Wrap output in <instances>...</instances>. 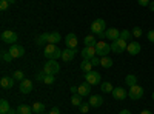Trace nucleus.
<instances>
[{
	"label": "nucleus",
	"mask_w": 154,
	"mask_h": 114,
	"mask_svg": "<svg viewBox=\"0 0 154 114\" xmlns=\"http://www.w3.org/2000/svg\"><path fill=\"white\" fill-rule=\"evenodd\" d=\"M9 53H11V56L14 59H17V57H22L25 54V48L20 46V45H11L9 46Z\"/></svg>",
	"instance_id": "obj_10"
},
{
	"label": "nucleus",
	"mask_w": 154,
	"mask_h": 114,
	"mask_svg": "<svg viewBox=\"0 0 154 114\" xmlns=\"http://www.w3.org/2000/svg\"><path fill=\"white\" fill-rule=\"evenodd\" d=\"M89 62L93 63V66H97V65H100V59H99V57H96V56H94L91 60H89Z\"/></svg>",
	"instance_id": "obj_41"
},
{
	"label": "nucleus",
	"mask_w": 154,
	"mask_h": 114,
	"mask_svg": "<svg viewBox=\"0 0 154 114\" xmlns=\"http://www.w3.org/2000/svg\"><path fill=\"white\" fill-rule=\"evenodd\" d=\"M125 83L128 85V86H134V85H137V77H136V75L134 74H128L126 75V77H125Z\"/></svg>",
	"instance_id": "obj_24"
},
{
	"label": "nucleus",
	"mask_w": 154,
	"mask_h": 114,
	"mask_svg": "<svg viewBox=\"0 0 154 114\" xmlns=\"http://www.w3.org/2000/svg\"><path fill=\"white\" fill-rule=\"evenodd\" d=\"M48 114H60V109H59L57 106H54V108H51V109H49Z\"/></svg>",
	"instance_id": "obj_42"
},
{
	"label": "nucleus",
	"mask_w": 154,
	"mask_h": 114,
	"mask_svg": "<svg viewBox=\"0 0 154 114\" xmlns=\"http://www.w3.org/2000/svg\"><path fill=\"white\" fill-rule=\"evenodd\" d=\"M65 45H66V48H72V49L77 48V35L74 32H69L65 37Z\"/></svg>",
	"instance_id": "obj_11"
},
{
	"label": "nucleus",
	"mask_w": 154,
	"mask_h": 114,
	"mask_svg": "<svg viewBox=\"0 0 154 114\" xmlns=\"http://www.w3.org/2000/svg\"><path fill=\"white\" fill-rule=\"evenodd\" d=\"M111 94H112V97H114L116 100H125V99L128 97V93L123 90V88H120V86H119V88H114Z\"/></svg>",
	"instance_id": "obj_12"
},
{
	"label": "nucleus",
	"mask_w": 154,
	"mask_h": 114,
	"mask_svg": "<svg viewBox=\"0 0 154 114\" xmlns=\"http://www.w3.org/2000/svg\"><path fill=\"white\" fill-rule=\"evenodd\" d=\"M42 114H45V112H42Z\"/></svg>",
	"instance_id": "obj_51"
},
{
	"label": "nucleus",
	"mask_w": 154,
	"mask_h": 114,
	"mask_svg": "<svg viewBox=\"0 0 154 114\" xmlns=\"http://www.w3.org/2000/svg\"><path fill=\"white\" fill-rule=\"evenodd\" d=\"M2 59H3V62H11V60L14 59V57L11 56V53H6V51H3V53H2Z\"/></svg>",
	"instance_id": "obj_35"
},
{
	"label": "nucleus",
	"mask_w": 154,
	"mask_h": 114,
	"mask_svg": "<svg viewBox=\"0 0 154 114\" xmlns=\"http://www.w3.org/2000/svg\"><path fill=\"white\" fill-rule=\"evenodd\" d=\"M137 3H139L140 6H149L151 0H137Z\"/></svg>",
	"instance_id": "obj_40"
},
{
	"label": "nucleus",
	"mask_w": 154,
	"mask_h": 114,
	"mask_svg": "<svg viewBox=\"0 0 154 114\" xmlns=\"http://www.w3.org/2000/svg\"><path fill=\"white\" fill-rule=\"evenodd\" d=\"M6 114H17V109H9V112H6Z\"/></svg>",
	"instance_id": "obj_46"
},
{
	"label": "nucleus",
	"mask_w": 154,
	"mask_h": 114,
	"mask_svg": "<svg viewBox=\"0 0 154 114\" xmlns=\"http://www.w3.org/2000/svg\"><path fill=\"white\" fill-rule=\"evenodd\" d=\"M14 82H16L14 77H6V75H3L2 80H0V85H2L3 90H8V88H12V86H14Z\"/></svg>",
	"instance_id": "obj_18"
},
{
	"label": "nucleus",
	"mask_w": 154,
	"mask_h": 114,
	"mask_svg": "<svg viewBox=\"0 0 154 114\" xmlns=\"http://www.w3.org/2000/svg\"><path fill=\"white\" fill-rule=\"evenodd\" d=\"M131 37H133V32H131V31H128V29H122V31H120V39H123V40L128 42Z\"/></svg>",
	"instance_id": "obj_30"
},
{
	"label": "nucleus",
	"mask_w": 154,
	"mask_h": 114,
	"mask_svg": "<svg viewBox=\"0 0 154 114\" xmlns=\"http://www.w3.org/2000/svg\"><path fill=\"white\" fill-rule=\"evenodd\" d=\"M46 85H53L54 82H56V75H51V74H46V77H45V80H43Z\"/></svg>",
	"instance_id": "obj_33"
},
{
	"label": "nucleus",
	"mask_w": 154,
	"mask_h": 114,
	"mask_svg": "<svg viewBox=\"0 0 154 114\" xmlns=\"http://www.w3.org/2000/svg\"><path fill=\"white\" fill-rule=\"evenodd\" d=\"M149 9L154 12V2H151V3H149Z\"/></svg>",
	"instance_id": "obj_47"
},
{
	"label": "nucleus",
	"mask_w": 154,
	"mask_h": 114,
	"mask_svg": "<svg viewBox=\"0 0 154 114\" xmlns=\"http://www.w3.org/2000/svg\"><path fill=\"white\" fill-rule=\"evenodd\" d=\"M106 31V23L103 19H96L93 23H91V32H94L96 35L100 34V32H103Z\"/></svg>",
	"instance_id": "obj_4"
},
{
	"label": "nucleus",
	"mask_w": 154,
	"mask_h": 114,
	"mask_svg": "<svg viewBox=\"0 0 154 114\" xmlns=\"http://www.w3.org/2000/svg\"><path fill=\"white\" fill-rule=\"evenodd\" d=\"M109 51H111V45H108L105 40H99V42L96 43V54H97V56L105 57V56L109 54Z\"/></svg>",
	"instance_id": "obj_2"
},
{
	"label": "nucleus",
	"mask_w": 154,
	"mask_h": 114,
	"mask_svg": "<svg viewBox=\"0 0 154 114\" xmlns=\"http://www.w3.org/2000/svg\"><path fill=\"white\" fill-rule=\"evenodd\" d=\"M71 103L74 106H80L82 105V96L80 94H72L71 96Z\"/></svg>",
	"instance_id": "obj_29"
},
{
	"label": "nucleus",
	"mask_w": 154,
	"mask_h": 114,
	"mask_svg": "<svg viewBox=\"0 0 154 114\" xmlns=\"http://www.w3.org/2000/svg\"><path fill=\"white\" fill-rule=\"evenodd\" d=\"M152 85H154V82H152Z\"/></svg>",
	"instance_id": "obj_52"
},
{
	"label": "nucleus",
	"mask_w": 154,
	"mask_h": 114,
	"mask_svg": "<svg viewBox=\"0 0 154 114\" xmlns=\"http://www.w3.org/2000/svg\"><path fill=\"white\" fill-rule=\"evenodd\" d=\"M8 8H9V2H8V0H0V9L6 11Z\"/></svg>",
	"instance_id": "obj_36"
},
{
	"label": "nucleus",
	"mask_w": 154,
	"mask_h": 114,
	"mask_svg": "<svg viewBox=\"0 0 154 114\" xmlns=\"http://www.w3.org/2000/svg\"><path fill=\"white\" fill-rule=\"evenodd\" d=\"M75 53H77V49H72V48H66V49H63V51H62V59L65 60V62H71V60L74 59Z\"/></svg>",
	"instance_id": "obj_16"
},
{
	"label": "nucleus",
	"mask_w": 154,
	"mask_h": 114,
	"mask_svg": "<svg viewBox=\"0 0 154 114\" xmlns=\"http://www.w3.org/2000/svg\"><path fill=\"white\" fill-rule=\"evenodd\" d=\"M8 2H9V5H12V3H16L17 0H8Z\"/></svg>",
	"instance_id": "obj_49"
},
{
	"label": "nucleus",
	"mask_w": 154,
	"mask_h": 114,
	"mask_svg": "<svg viewBox=\"0 0 154 114\" xmlns=\"http://www.w3.org/2000/svg\"><path fill=\"white\" fill-rule=\"evenodd\" d=\"M20 93L22 94H29L31 91H32V80H29V79H23L22 82H20Z\"/></svg>",
	"instance_id": "obj_8"
},
{
	"label": "nucleus",
	"mask_w": 154,
	"mask_h": 114,
	"mask_svg": "<svg viewBox=\"0 0 154 114\" xmlns=\"http://www.w3.org/2000/svg\"><path fill=\"white\" fill-rule=\"evenodd\" d=\"M35 43H37L38 46L46 45V43H48V42H46V32H45V34H42V35H38L37 39H35Z\"/></svg>",
	"instance_id": "obj_31"
},
{
	"label": "nucleus",
	"mask_w": 154,
	"mask_h": 114,
	"mask_svg": "<svg viewBox=\"0 0 154 114\" xmlns=\"http://www.w3.org/2000/svg\"><path fill=\"white\" fill-rule=\"evenodd\" d=\"M45 109H46V106H45V103H42V102H35V103L32 105V112H34V114H42V112H45Z\"/></svg>",
	"instance_id": "obj_21"
},
{
	"label": "nucleus",
	"mask_w": 154,
	"mask_h": 114,
	"mask_svg": "<svg viewBox=\"0 0 154 114\" xmlns=\"http://www.w3.org/2000/svg\"><path fill=\"white\" fill-rule=\"evenodd\" d=\"M17 39H19V35H17V32H14V31H3V32H2V42H3V43L14 45V43L17 42Z\"/></svg>",
	"instance_id": "obj_6"
},
{
	"label": "nucleus",
	"mask_w": 154,
	"mask_h": 114,
	"mask_svg": "<svg viewBox=\"0 0 154 114\" xmlns=\"http://www.w3.org/2000/svg\"><path fill=\"white\" fill-rule=\"evenodd\" d=\"M119 37H120V31H119V29H116V28L106 29V39H108V40L114 42V40H117Z\"/></svg>",
	"instance_id": "obj_19"
},
{
	"label": "nucleus",
	"mask_w": 154,
	"mask_h": 114,
	"mask_svg": "<svg viewBox=\"0 0 154 114\" xmlns=\"http://www.w3.org/2000/svg\"><path fill=\"white\" fill-rule=\"evenodd\" d=\"M100 65L103 66V68H111L112 66V59L105 56V57H100Z\"/></svg>",
	"instance_id": "obj_27"
},
{
	"label": "nucleus",
	"mask_w": 154,
	"mask_h": 114,
	"mask_svg": "<svg viewBox=\"0 0 154 114\" xmlns=\"http://www.w3.org/2000/svg\"><path fill=\"white\" fill-rule=\"evenodd\" d=\"M71 93H72V94H79V86L71 85Z\"/></svg>",
	"instance_id": "obj_43"
},
{
	"label": "nucleus",
	"mask_w": 154,
	"mask_h": 114,
	"mask_svg": "<svg viewBox=\"0 0 154 114\" xmlns=\"http://www.w3.org/2000/svg\"><path fill=\"white\" fill-rule=\"evenodd\" d=\"M89 106H91L89 103H85V102H82V105L79 106V111H80L82 114H85V112H88V111H89Z\"/></svg>",
	"instance_id": "obj_34"
},
{
	"label": "nucleus",
	"mask_w": 154,
	"mask_h": 114,
	"mask_svg": "<svg viewBox=\"0 0 154 114\" xmlns=\"http://www.w3.org/2000/svg\"><path fill=\"white\" fill-rule=\"evenodd\" d=\"M80 68L83 69V72H89V71H93V63L89 60H82Z\"/></svg>",
	"instance_id": "obj_28"
},
{
	"label": "nucleus",
	"mask_w": 154,
	"mask_h": 114,
	"mask_svg": "<svg viewBox=\"0 0 154 114\" xmlns=\"http://www.w3.org/2000/svg\"><path fill=\"white\" fill-rule=\"evenodd\" d=\"M96 35L94 34H88L85 39H83V45H86V46H96Z\"/></svg>",
	"instance_id": "obj_23"
},
{
	"label": "nucleus",
	"mask_w": 154,
	"mask_h": 114,
	"mask_svg": "<svg viewBox=\"0 0 154 114\" xmlns=\"http://www.w3.org/2000/svg\"><path fill=\"white\" fill-rule=\"evenodd\" d=\"M119 114H131V111H130V109H122Z\"/></svg>",
	"instance_id": "obj_45"
},
{
	"label": "nucleus",
	"mask_w": 154,
	"mask_h": 114,
	"mask_svg": "<svg viewBox=\"0 0 154 114\" xmlns=\"http://www.w3.org/2000/svg\"><path fill=\"white\" fill-rule=\"evenodd\" d=\"M140 49H142V48H140V43H139V42H130V43H128L126 51L130 53L131 56H136V54L140 53Z\"/></svg>",
	"instance_id": "obj_17"
},
{
	"label": "nucleus",
	"mask_w": 154,
	"mask_h": 114,
	"mask_svg": "<svg viewBox=\"0 0 154 114\" xmlns=\"http://www.w3.org/2000/svg\"><path fill=\"white\" fill-rule=\"evenodd\" d=\"M128 43H130V42H126V40H123V39H120V37H119L117 40H114L111 43V51L116 53V54H122L123 51H126Z\"/></svg>",
	"instance_id": "obj_1"
},
{
	"label": "nucleus",
	"mask_w": 154,
	"mask_h": 114,
	"mask_svg": "<svg viewBox=\"0 0 154 114\" xmlns=\"http://www.w3.org/2000/svg\"><path fill=\"white\" fill-rule=\"evenodd\" d=\"M88 103L91 106H94V108H99V106H102V103H103V97L99 96V94H93V96H89Z\"/></svg>",
	"instance_id": "obj_13"
},
{
	"label": "nucleus",
	"mask_w": 154,
	"mask_h": 114,
	"mask_svg": "<svg viewBox=\"0 0 154 114\" xmlns=\"http://www.w3.org/2000/svg\"><path fill=\"white\" fill-rule=\"evenodd\" d=\"M97 37L100 40H103V39H106V31H103V32H100V34H97Z\"/></svg>",
	"instance_id": "obj_44"
},
{
	"label": "nucleus",
	"mask_w": 154,
	"mask_h": 114,
	"mask_svg": "<svg viewBox=\"0 0 154 114\" xmlns=\"http://www.w3.org/2000/svg\"><path fill=\"white\" fill-rule=\"evenodd\" d=\"M9 103H8V100L6 99H2L0 100V114H6V112H9Z\"/></svg>",
	"instance_id": "obj_25"
},
{
	"label": "nucleus",
	"mask_w": 154,
	"mask_h": 114,
	"mask_svg": "<svg viewBox=\"0 0 154 114\" xmlns=\"http://www.w3.org/2000/svg\"><path fill=\"white\" fill-rule=\"evenodd\" d=\"M131 32H133V35H134V37H140V35H142V29H140L139 26H136Z\"/></svg>",
	"instance_id": "obj_38"
},
{
	"label": "nucleus",
	"mask_w": 154,
	"mask_h": 114,
	"mask_svg": "<svg viewBox=\"0 0 154 114\" xmlns=\"http://www.w3.org/2000/svg\"><path fill=\"white\" fill-rule=\"evenodd\" d=\"M45 77H46V72L45 71H40V72H37V75H35V80H45Z\"/></svg>",
	"instance_id": "obj_37"
},
{
	"label": "nucleus",
	"mask_w": 154,
	"mask_h": 114,
	"mask_svg": "<svg viewBox=\"0 0 154 114\" xmlns=\"http://www.w3.org/2000/svg\"><path fill=\"white\" fill-rule=\"evenodd\" d=\"M60 32H57V31H53V32H46V42L48 43H54V45H57L59 42H60Z\"/></svg>",
	"instance_id": "obj_15"
},
{
	"label": "nucleus",
	"mask_w": 154,
	"mask_h": 114,
	"mask_svg": "<svg viewBox=\"0 0 154 114\" xmlns=\"http://www.w3.org/2000/svg\"><path fill=\"white\" fill-rule=\"evenodd\" d=\"M94 56H97V54H96V46H85V48L82 49V57H83V60H91Z\"/></svg>",
	"instance_id": "obj_9"
},
{
	"label": "nucleus",
	"mask_w": 154,
	"mask_h": 114,
	"mask_svg": "<svg viewBox=\"0 0 154 114\" xmlns=\"http://www.w3.org/2000/svg\"><path fill=\"white\" fill-rule=\"evenodd\" d=\"M43 71H45L46 74L56 75V74H59V71H60V66H59V63H57L56 60L49 59V60L45 63V68H43Z\"/></svg>",
	"instance_id": "obj_3"
},
{
	"label": "nucleus",
	"mask_w": 154,
	"mask_h": 114,
	"mask_svg": "<svg viewBox=\"0 0 154 114\" xmlns=\"http://www.w3.org/2000/svg\"><path fill=\"white\" fill-rule=\"evenodd\" d=\"M56 51H57V46H56L54 43H48V45L45 46V49H43V54H45V57H48V60H49V59L54 57Z\"/></svg>",
	"instance_id": "obj_14"
},
{
	"label": "nucleus",
	"mask_w": 154,
	"mask_h": 114,
	"mask_svg": "<svg viewBox=\"0 0 154 114\" xmlns=\"http://www.w3.org/2000/svg\"><path fill=\"white\" fill-rule=\"evenodd\" d=\"M100 74L97 71H89V72H85V82H88L89 85H97L100 83Z\"/></svg>",
	"instance_id": "obj_7"
},
{
	"label": "nucleus",
	"mask_w": 154,
	"mask_h": 114,
	"mask_svg": "<svg viewBox=\"0 0 154 114\" xmlns=\"http://www.w3.org/2000/svg\"><path fill=\"white\" fill-rule=\"evenodd\" d=\"M12 77L16 79V82H22L25 79V74L22 71H14V74H12Z\"/></svg>",
	"instance_id": "obj_32"
},
{
	"label": "nucleus",
	"mask_w": 154,
	"mask_h": 114,
	"mask_svg": "<svg viewBox=\"0 0 154 114\" xmlns=\"http://www.w3.org/2000/svg\"><path fill=\"white\" fill-rule=\"evenodd\" d=\"M100 90H102V93H112L114 86L111 85V82H102L100 83Z\"/></svg>",
	"instance_id": "obj_26"
},
{
	"label": "nucleus",
	"mask_w": 154,
	"mask_h": 114,
	"mask_svg": "<svg viewBox=\"0 0 154 114\" xmlns=\"http://www.w3.org/2000/svg\"><path fill=\"white\" fill-rule=\"evenodd\" d=\"M140 114H152V112H151V111H148V109H145V111H142Z\"/></svg>",
	"instance_id": "obj_48"
},
{
	"label": "nucleus",
	"mask_w": 154,
	"mask_h": 114,
	"mask_svg": "<svg viewBox=\"0 0 154 114\" xmlns=\"http://www.w3.org/2000/svg\"><path fill=\"white\" fill-rule=\"evenodd\" d=\"M79 94L83 97V96H89L91 94V85H89L88 82H83L79 85Z\"/></svg>",
	"instance_id": "obj_20"
},
{
	"label": "nucleus",
	"mask_w": 154,
	"mask_h": 114,
	"mask_svg": "<svg viewBox=\"0 0 154 114\" xmlns=\"http://www.w3.org/2000/svg\"><path fill=\"white\" fill-rule=\"evenodd\" d=\"M143 88L140 86V85H134L130 88V91H128V97H130L131 100H139V99H142L143 96Z\"/></svg>",
	"instance_id": "obj_5"
},
{
	"label": "nucleus",
	"mask_w": 154,
	"mask_h": 114,
	"mask_svg": "<svg viewBox=\"0 0 154 114\" xmlns=\"http://www.w3.org/2000/svg\"><path fill=\"white\" fill-rule=\"evenodd\" d=\"M152 100H154V93H152Z\"/></svg>",
	"instance_id": "obj_50"
},
{
	"label": "nucleus",
	"mask_w": 154,
	"mask_h": 114,
	"mask_svg": "<svg viewBox=\"0 0 154 114\" xmlns=\"http://www.w3.org/2000/svg\"><path fill=\"white\" fill-rule=\"evenodd\" d=\"M17 114H32V106L22 103V105L17 106Z\"/></svg>",
	"instance_id": "obj_22"
},
{
	"label": "nucleus",
	"mask_w": 154,
	"mask_h": 114,
	"mask_svg": "<svg viewBox=\"0 0 154 114\" xmlns=\"http://www.w3.org/2000/svg\"><path fill=\"white\" fill-rule=\"evenodd\" d=\"M146 37H148V40H149L151 43H154V29L148 31V32H146Z\"/></svg>",
	"instance_id": "obj_39"
}]
</instances>
